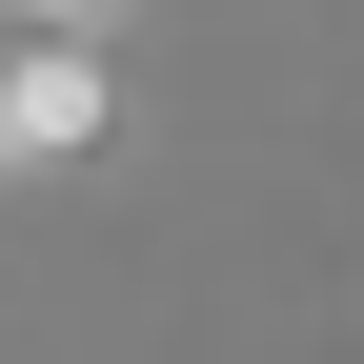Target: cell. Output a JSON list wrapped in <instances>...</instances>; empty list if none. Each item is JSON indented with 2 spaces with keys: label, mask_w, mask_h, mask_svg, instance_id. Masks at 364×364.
I'll list each match as a JSON object with an SVG mask.
<instances>
[{
  "label": "cell",
  "mask_w": 364,
  "mask_h": 364,
  "mask_svg": "<svg viewBox=\"0 0 364 364\" xmlns=\"http://www.w3.org/2000/svg\"><path fill=\"white\" fill-rule=\"evenodd\" d=\"M102 122H122L102 41H81V21H0V182H21V162H81Z\"/></svg>",
  "instance_id": "6da1fadb"
},
{
  "label": "cell",
  "mask_w": 364,
  "mask_h": 364,
  "mask_svg": "<svg viewBox=\"0 0 364 364\" xmlns=\"http://www.w3.org/2000/svg\"><path fill=\"white\" fill-rule=\"evenodd\" d=\"M0 21H81V41H102V21H122V0H0Z\"/></svg>",
  "instance_id": "7a4b0ae2"
}]
</instances>
